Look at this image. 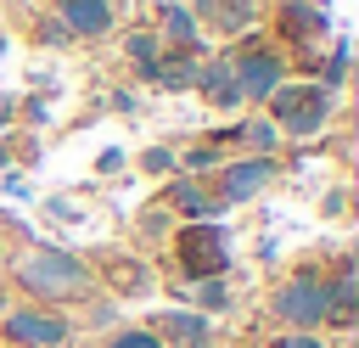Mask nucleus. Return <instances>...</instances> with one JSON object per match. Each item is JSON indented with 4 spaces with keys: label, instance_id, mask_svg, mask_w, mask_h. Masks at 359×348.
<instances>
[{
    "label": "nucleus",
    "instance_id": "nucleus-1",
    "mask_svg": "<svg viewBox=\"0 0 359 348\" xmlns=\"http://www.w3.org/2000/svg\"><path fill=\"white\" fill-rule=\"evenodd\" d=\"M11 281H17V292L28 303H45V309L90 303V292H95V269L67 247H28L11 264Z\"/></svg>",
    "mask_w": 359,
    "mask_h": 348
},
{
    "label": "nucleus",
    "instance_id": "nucleus-2",
    "mask_svg": "<svg viewBox=\"0 0 359 348\" xmlns=\"http://www.w3.org/2000/svg\"><path fill=\"white\" fill-rule=\"evenodd\" d=\"M168 253H174V264H180V275H185L191 286H196V281H213V275L230 269V236H224L219 225H208V219L180 225L174 241H168Z\"/></svg>",
    "mask_w": 359,
    "mask_h": 348
},
{
    "label": "nucleus",
    "instance_id": "nucleus-3",
    "mask_svg": "<svg viewBox=\"0 0 359 348\" xmlns=\"http://www.w3.org/2000/svg\"><path fill=\"white\" fill-rule=\"evenodd\" d=\"M325 309H331V297H325V275H314V269L280 281L275 297H269V314H275L286 331H320V326H325Z\"/></svg>",
    "mask_w": 359,
    "mask_h": 348
},
{
    "label": "nucleus",
    "instance_id": "nucleus-4",
    "mask_svg": "<svg viewBox=\"0 0 359 348\" xmlns=\"http://www.w3.org/2000/svg\"><path fill=\"white\" fill-rule=\"evenodd\" d=\"M0 337H6L11 348H67L73 320L56 314V309H45V303H6Z\"/></svg>",
    "mask_w": 359,
    "mask_h": 348
},
{
    "label": "nucleus",
    "instance_id": "nucleus-5",
    "mask_svg": "<svg viewBox=\"0 0 359 348\" xmlns=\"http://www.w3.org/2000/svg\"><path fill=\"white\" fill-rule=\"evenodd\" d=\"M269 107H275V123L286 135H314L325 123V112H331V90H320V84H280L269 95Z\"/></svg>",
    "mask_w": 359,
    "mask_h": 348
},
{
    "label": "nucleus",
    "instance_id": "nucleus-6",
    "mask_svg": "<svg viewBox=\"0 0 359 348\" xmlns=\"http://www.w3.org/2000/svg\"><path fill=\"white\" fill-rule=\"evenodd\" d=\"M269 180H275V163H269V157L224 163V168H219V191H213V202H219V208H230V202H247V196H258Z\"/></svg>",
    "mask_w": 359,
    "mask_h": 348
},
{
    "label": "nucleus",
    "instance_id": "nucleus-7",
    "mask_svg": "<svg viewBox=\"0 0 359 348\" xmlns=\"http://www.w3.org/2000/svg\"><path fill=\"white\" fill-rule=\"evenodd\" d=\"M146 331H151L163 348H208V342H213V326H208V314H196V309H163Z\"/></svg>",
    "mask_w": 359,
    "mask_h": 348
},
{
    "label": "nucleus",
    "instance_id": "nucleus-8",
    "mask_svg": "<svg viewBox=\"0 0 359 348\" xmlns=\"http://www.w3.org/2000/svg\"><path fill=\"white\" fill-rule=\"evenodd\" d=\"M230 73H236V90H241L247 101H269V95L280 90V73H286V67H280L275 51H247Z\"/></svg>",
    "mask_w": 359,
    "mask_h": 348
},
{
    "label": "nucleus",
    "instance_id": "nucleus-9",
    "mask_svg": "<svg viewBox=\"0 0 359 348\" xmlns=\"http://www.w3.org/2000/svg\"><path fill=\"white\" fill-rule=\"evenodd\" d=\"M101 281H107L118 297H146V292L157 286L151 264H146V258H123V253H118V258H107V269H95V286H101Z\"/></svg>",
    "mask_w": 359,
    "mask_h": 348
},
{
    "label": "nucleus",
    "instance_id": "nucleus-10",
    "mask_svg": "<svg viewBox=\"0 0 359 348\" xmlns=\"http://www.w3.org/2000/svg\"><path fill=\"white\" fill-rule=\"evenodd\" d=\"M62 28L84 34V39H101L112 28V6L107 0H62Z\"/></svg>",
    "mask_w": 359,
    "mask_h": 348
},
{
    "label": "nucleus",
    "instance_id": "nucleus-11",
    "mask_svg": "<svg viewBox=\"0 0 359 348\" xmlns=\"http://www.w3.org/2000/svg\"><path fill=\"white\" fill-rule=\"evenodd\" d=\"M196 90L213 101V107H236L241 101V90H236V73H230V62H202L196 67Z\"/></svg>",
    "mask_w": 359,
    "mask_h": 348
},
{
    "label": "nucleus",
    "instance_id": "nucleus-12",
    "mask_svg": "<svg viewBox=\"0 0 359 348\" xmlns=\"http://www.w3.org/2000/svg\"><path fill=\"white\" fill-rule=\"evenodd\" d=\"M168 208H180V213H191V219H213V213H219V202H213L196 180H185V174L168 185Z\"/></svg>",
    "mask_w": 359,
    "mask_h": 348
},
{
    "label": "nucleus",
    "instance_id": "nucleus-13",
    "mask_svg": "<svg viewBox=\"0 0 359 348\" xmlns=\"http://www.w3.org/2000/svg\"><path fill=\"white\" fill-rule=\"evenodd\" d=\"M230 286H224V275H213V281H196V314H230Z\"/></svg>",
    "mask_w": 359,
    "mask_h": 348
},
{
    "label": "nucleus",
    "instance_id": "nucleus-14",
    "mask_svg": "<svg viewBox=\"0 0 359 348\" xmlns=\"http://www.w3.org/2000/svg\"><path fill=\"white\" fill-rule=\"evenodd\" d=\"M163 34L180 39L185 51H196V17H191L185 6H163Z\"/></svg>",
    "mask_w": 359,
    "mask_h": 348
},
{
    "label": "nucleus",
    "instance_id": "nucleus-15",
    "mask_svg": "<svg viewBox=\"0 0 359 348\" xmlns=\"http://www.w3.org/2000/svg\"><path fill=\"white\" fill-rule=\"evenodd\" d=\"M151 79H163L168 90H185V84H196V62H180V56H168V62H157V67H151Z\"/></svg>",
    "mask_w": 359,
    "mask_h": 348
},
{
    "label": "nucleus",
    "instance_id": "nucleus-16",
    "mask_svg": "<svg viewBox=\"0 0 359 348\" xmlns=\"http://www.w3.org/2000/svg\"><path fill=\"white\" fill-rule=\"evenodd\" d=\"M129 62H140V73L151 79V67H157V39H151V34H129Z\"/></svg>",
    "mask_w": 359,
    "mask_h": 348
},
{
    "label": "nucleus",
    "instance_id": "nucleus-17",
    "mask_svg": "<svg viewBox=\"0 0 359 348\" xmlns=\"http://www.w3.org/2000/svg\"><path fill=\"white\" fill-rule=\"evenodd\" d=\"M236 135H241V140H247V146H252L258 157H264V152L275 146V123H269V118H252V123H247V129H236Z\"/></svg>",
    "mask_w": 359,
    "mask_h": 348
},
{
    "label": "nucleus",
    "instance_id": "nucleus-18",
    "mask_svg": "<svg viewBox=\"0 0 359 348\" xmlns=\"http://www.w3.org/2000/svg\"><path fill=\"white\" fill-rule=\"evenodd\" d=\"M107 348H163V342L140 326V331H112V337H107Z\"/></svg>",
    "mask_w": 359,
    "mask_h": 348
},
{
    "label": "nucleus",
    "instance_id": "nucleus-19",
    "mask_svg": "<svg viewBox=\"0 0 359 348\" xmlns=\"http://www.w3.org/2000/svg\"><path fill=\"white\" fill-rule=\"evenodd\" d=\"M269 348H331L320 331H286V337H275Z\"/></svg>",
    "mask_w": 359,
    "mask_h": 348
},
{
    "label": "nucleus",
    "instance_id": "nucleus-20",
    "mask_svg": "<svg viewBox=\"0 0 359 348\" xmlns=\"http://www.w3.org/2000/svg\"><path fill=\"white\" fill-rule=\"evenodd\" d=\"M146 168H151V174H168V168H174V157L157 146V152H146Z\"/></svg>",
    "mask_w": 359,
    "mask_h": 348
},
{
    "label": "nucleus",
    "instance_id": "nucleus-21",
    "mask_svg": "<svg viewBox=\"0 0 359 348\" xmlns=\"http://www.w3.org/2000/svg\"><path fill=\"white\" fill-rule=\"evenodd\" d=\"M84 314H90V326H112V303H107V297H101V303H90Z\"/></svg>",
    "mask_w": 359,
    "mask_h": 348
},
{
    "label": "nucleus",
    "instance_id": "nucleus-22",
    "mask_svg": "<svg viewBox=\"0 0 359 348\" xmlns=\"http://www.w3.org/2000/svg\"><path fill=\"white\" fill-rule=\"evenodd\" d=\"M185 163H191V168H213V163H219V157H213V146H196V152H191V157H185Z\"/></svg>",
    "mask_w": 359,
    "mask_h": 348
},
{
    "label": "nucleus",
    "instance_id": "nucleus-23",
    "mask_svg": "<svg viewBox=\"0 0 359 348\" xmlns=\"http://www.w3.org/2000/svg\"><path fill=\"white\" fill-rule=\"evenodd\" d=\"M6 118H11V101H0V123H6Z\"/></svg>",
    "mask_w": 359,
    "mask_h": 348
},
{
    "label": "nucleus",
    "instance_id": "nucleus-24",
    "mask_svg": "<svg viewBox=\"0 0 359 348\" xmlns=\"http://www.w3.org/2000/svg\"><path fill=\"white\" fill-rule=\"evenodd\" d=\"M0 314H6V281H0Z\"/></svg>",
    "mask_w": 359,
    "mask_h": 348
},
{
    "label": "nucleus",
    "instance_id": "nucleus-25",
    "mask_svg": "<svg viewBox=\"0 0 359 348\" xmlns=\"http://www.w3.org/2000/svg\"><path fill=\"white\" fill-rule=\"evenodd\" d=\"M0 253H6V247H0Z\"/></svg>",
    "mask_w": 359,
    "mask_h": 348
}]
</instances>
